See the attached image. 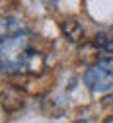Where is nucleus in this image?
Wrapping results in <instances>:
<instances>
[{
    "instance_id": "obj_1",
    "label": "nucleus",
    "mask_w": 113,
    "mask_h": 123,
    "mask_svg": "<svg viewBox=\"0 0 113 123\" xmlns=\"http://www.w3.org/2000/svg\"><path fill=\"white\" fill-rule=\"evenodd\" d=\"M29 57V43L27 37L14 33L0 37V70L2 72H20L25 68Z\"/></svg>"
},
{
    "instance_id": "obj_2",
    "label": "nucleus",
    "mask_w": 113,
    "mask_h": 123,
    "mask_svg": "<svg viewBox=\"0 0 113 123\" xmlns=\"http://www.w3.org/2000/svg\"><path fill=\"white\" fill-rule=\"evenodd\" d=\"M84 82L92 92H107L113 88V57L100 59L84 72Z\"/></svg>"
},
{
    "instance_id": "obj_3",
    "label": "nucleus",
    "mask_w": 113,
    "mask_h": 123,
    "mask_svg": "<svg viewBox=\"0 0 113 123\" xmlns=\"http://www.w3.org/2000/svg\"><path fill=\"white\" fill-rule=\"evenodd\" d=\"M25 104V98L20 90H16V88H6L4 90V94H2V107H4V111L8 113H16L18 110H22Z\"/></svg>"
},
{
    "instance_id": "obj_4",
    "label": "nucleus",
    "mask_w": 113,
    "mask_h": 123,
    "mask_svg": "<svg viewBox=\"0 0 113 123\" xmlns=\"http://www.w3.org/2000/svg\"><path fill=\"white\" fill-rule=\"evenodd\" d=\"M94 43L98 45L100 51L113 53V27L103 29V31H98V33H95V37H94Z\"/></svg>"
},
{
    "instance_id": "obj_5",
    "label": "nucleus",
    "mask_w": 113,
    "mask_h": 123,
    "mask_svg": "<svg viewBox=\"0 0 113 123\" xmlns=\"http://www.w3.org/2000/svg\"><path fill=\"white\" fill-rule=\"evenodd\" d=\"M60 29H62V33L64 37H66L68 41H78L80 37H82V25H80L76 20H66V22H62L60 24Z\"/></svg>"
},
{
    "instance_id": "obj_6",
    "label": "nucleus",
    "mask_w": 113,
    "mask_h": 123,
    "mask_svg": "<svg viewBox=\"0 0 113 123\" xmlns=\"http://www.w3.org/2000/svg\"><path fill=\"white\" fill-rule=\"evenodd\" d=\"M25 68H27L31 74H41V72L45 70V59H43V55L37 53V51H29Z\"/></svg>"
},
{
    "instance_id": "obj_7",
    "label": "nucleus",
    "mask_w": 113,
    "mask_h": 123,
    "mask_svg": "<svg viewBox=\"0 0 113 123\" xmlns=\"http://www.w3.org/2000/svg\"><path fill=\"white\" fill-rule=\"evenodd\" d=\"M105 121H107V123H113V117H107Z\"/></svg>"
}]
</instances>
